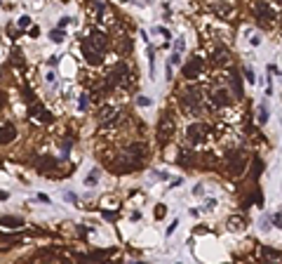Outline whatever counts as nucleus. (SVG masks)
<instances>
[{
    "label": "nucleus",
    "instance_id": "1",
    "mask_svg": "<svg viewBox=\"0 0 282 264\" xmlns=\"http://www.w3.org/2000/svg\"><path fill=\"white\" fill-rule=\"evenodd\" d=\"M144 144H132V147L125 151V156L120 158V163H118V170L120 172H129V170H134L139 163H141V156H144Z\"/></svg>",
    "mask_w": 282,
    "mask_h": 264
},
{
    "label": "nucleus",
    "instance_id": "2",
    "mask_svg": "<svg viewBox=\"0 0 282 264\" xmlns=\"http://www.w3.org/2000/svg\"><path fill=\"white\" fill-rule=\"evenodd\" d=\"M256 21H259V26H263V29H273L278 24V14L273 12V7L268 2L259 0L256 2Z\"/></svg>",
    "mask_w": 282,
    "mask_h": 264
},
{
    "label": "nucleus",
    "instance_id": "3",
    "mask_svg": "<svg viewBox=\"0 0 282 264\" xmlns=\"http://www.w3.org/2000/svg\"><path fill=\"white\" fill-rule=\"evenodd\" d=\"M181 102H184V106L191 111V113H200L202 111V95H200V90L198 88H188L184 92V97H181Z\"/></svg>",
    "mask_w": 282,
    "mask_h": 264
},
{
    "label": "nucleus",
    "instance_id": "4",
    "mask_svg": "<svg viewBox=\"0 0 282 264\" xmlns=\"http://www.w3.org/2000/svg\"><path fill=\"white\" fill-rule=\"evenodd\" d=\"M82 57H85L89 66H101L104 64V52L94 48L89 40H82Z\"/></svg>",
    "mask_w": 282,
    "mask_h": 264
},
{
    "label": "nucleus",
    "instance_id": "5",
    "mask_svg": "<svg viewBox=\"0 0 282 264\" xmlns=\"http://www.w3.org/2000/svg\"><path fill=\"white\" fill-rule=\"evenodd\" d=\"M186 137H188V142L191 144H202L204 142V137H207V127L204 125H200V123H191L188 125V130H186Z\"/></svg>",
    "mask_w": 282,
    "mask_h": 264
},
{
    "label": "nucleus",
    "instance_id": "6",
    "mask_svg": "<svg viewBox=\"0 0 282 264\" xmlns=\"http://www.w3.org/2000/svg\"><path fill=\"white\" fill-rule=\"evenodd\" d=\"M174 135V120L172 118H162L160 120V125H158V142L160 144H167L169 139Z\"/></svg>",
    "mask_w": 282,
    "mask_h": 264
},
{
    "label": "nucleus",
    "instance_id": "7",
    "mask_svg": "<svg viewBox=\"0 0 282 264\" xmlns=\"http://www.w3.org/2000/svg\"><path fill=\"white\" fill-rule=\"evenodd\" d=\"M244 167H247V156L244 154H231V158H228V170H231V175H242Z\"/></svg>",
    "mask_w": 282,
    "mask_h": 264
},
{
    "label": "nucleus",
    "instance_id": "8",
    "mask_svg": "<svg viewBox=\"0 0 282 264\" xmlns=\"http://www.w3.org/2000/svg\"><path fill=\"white\" fill-rule=\"evenodd\" d=\"M207 7H209V12H212V14L221 17V19H228V17L233 14V7H231V5H226V2H221V0H212Z\"/></svg>",
    "mask_w": 282,
    "mask_h": 264
},
{
    "label": "nucleus",
    "instance_id": "9",
    "mask_svg": "<svg viewBox=\"0 0 282 264\" xmlns=\"http://www.w3.org/2000/svg\"><path fill=\"white\" fill-rule=\"evenodd\" d=\"M200 71H202V59L200 57H193L188 64L184 66V76L188 80H193V78H198L200 76Z\"/></svg>",
    "mask_w": 282,
    "mask_h": 264
},
{
    "label": "nucleus",
    "instance_id": "10",
    "mask_svg": "<svg viewBox=\"0 0 282 264\" xmlns=\"http://www.w3.org/2000/svg\"><path fill=\"white\" fill-rule=\"evenodd\" d=\"M212 61H214V66H228V64H231V54H228V50L219 45V48L212 52Z\"/></svg>",
    "mask_w": 282,
    "mask_h": 264
},
{
    "label": "nucleus",
    "instance_id": "11",
    "mask_svg": "<svg viewBox=\"0 0 282 264\" xmlns=\"http://www.w3.org/2000/svg\"><path fill=\"white\" fill-rule=\"evenodd\" d=\"M118 118V111H116V106H101L99 108V120H101V123H104V125H111V123H113V120H116Z\"/></svg>",
    "mask_w": 282,
    "mask_h": 264
},
{
    "label": "nucleus",
    "instance_id": "12",
    "mask_svg": "<svg viewBox=\"0 0 282 264\" xmlns=\"http://www.w3.org/2000/svg\"><path fill=\"white\" fill-rule=\"evenodd\" d=\"M29 113H31L33 118H38L40 123H49V120H52V113H47V111L42 108V104H38V102H36V104L31 106Z\"/></svg>",
    "mask_w": 282,
    "mask_h": 264
},
{
    "label": "nucleus",
    "instance_id": "13",
    "mask_svg": "<svg viewBox=\"0 0 282 264\" xmlns=\"http://www.w3.org/2000/svg\"><path fill=\"white\" fill-rule=\"evenodd\" d=\"M212 102H214L216 106H231V95H228V90H216L214 95H212Z\"/></svg>",
    "mask_w": 282,
    "mask_h": 264
},
{
    "label": "nucleus",
    "instance_id": "14",
    "mask_svg": "<svg viewBox=\"0 0 282 264\" xmlns=\"http://www.w3.org/2000/svg\"><path fill=\"white\" fill-rule=\"evenodd\" d=\"M14 137H17V127L12 125V123H5V125H2V135H0V142H2V144H10Z\"/></svg>",
    "mask_w": 282,
    "mask_h": 264
},
{
    "label": "nucleus",
    "instance_id": "15",
    "mask_svg": "<svg viewBox=\"0 0 282 264\" xmlns=\"http://www.w3.org/2000/svg\"><path fill=\"white\" fill-rule=\"evenodd\" d=\"M87 40H89V43H92V45H94L97 50H101V52L106 50V36H104L101 31H92V36H89Z\"/></svg>",
    "mask_w": 282,
    "mask_h": 264
},
{
    "label": "nucleus",
    "instance_id": "16",
    "mask_svg": "<svg viewBox=\"0 0 282 264\" xmlns=\"http://www.w3.org/2000/svg\"><path fill=\"white\" fill-rule=\"evenodd\" d=\"M228 231H233V234H242L244 231V219L242 217H231V219H228Z\"/></svg>",
    "mask_w": 282,
    "mask_h": 264
},
{
    "label": "nucleus",
    "instance_id": "17",
    "mask_svg": "<svg viewBox=\"0 0 282 264\" xmlns=\"http://www.w3.org/2000/svg\"><path fill=\"white\" fill-rule=\"evenodd\" d=\"M24 224V219H21V217H14V215H5L2 217V226H5V229H17V226H21Z\"/></svg>",
    "mask_w": 282,
    "mask_h": 264
},
{
    "label": "nucleus",
    "instance_id": "18",
    "mask_svg": "<svg viewBox=\"0 0 282 264\" xmlns=\"http://www.w3.org/2000/svg\"><path fill=\"white\" fill-rule=\"evenodd\" d=\"M261 255H263V260H268V262H282V253L273 250V248H263Z\"/></svg>",
    "mask_w": 282,
    "mask_h": 264
},
{
    "label": "nucleus",
    "instance_id": "19",
    "mask_svg": "<svg viewBox=\"0 0 282 264\" xmlns=\"http://www.w3.org/2000/svg\"><path fill=\"white\" fill-rule=\"evenodd\" d=\"M179 163H181V165H193V154H191V149H179Z\"/></svg>",
    "mask_w": 282,
    "mask_h": 264
},
{
    "label": "nucleus",
    "instance_id": "20",
    "mask_svg": "<svg viewBox=\"0 0 282 264\" xmlns=\"http://www.w3.org/2000/svg\"><path fill=\"white\" fill-rule=\"evenodd\" d=\"M268 118H271L268 106H266V104H259V108H256V120H259L261 125H266V123H268Z\"/></svg>",
    "mask_w": 282,
    "mask_h": 264
},
{
    "label": "nucleus",
    "instance_id": "21",
    "mask_svg": "<svg viewBox=\"0 0 282 264\" xmlns=\"http://www.w3.org/2000/svg\"><path fill=\"white\" fill-rule=\"evenodd\" d=\"M64 38H66V33H64V31L61 29H54V31H49V40H52V43H64Z\"/></svg>",
    "mask_w": 282,
    "mask_h": 264
},
{
    "label": "nucleus",
    "instance_id": "22",
    "mask_svg": "<svg viewBox=\"0 0 282 264\" xmlns=\"http://www.w3.org/2000/svg\"><path fill=\"white\" fill-rule=\"evenodd\" d=\"M174 52H176V54H184V52H186V38H184V36H179V38L174 40Z\"/></svg>",
    "mask_w": 282,
    "mask_h": 264
},
{
    "label": "nucleus",
    "instance_id": "23",
    "mask_svg": "<svg viewBox=\"0 0 282 264\" xmlns=\"http://www.w3.org/2000/svg\"><path fill=\"white\" fill-rule=\"evenodd\" d=\"M231 83H233V95L240 99V97H242V85H240V78H238V76H233V78H231Z\"/></svg>",
    "mask_w": 282,
    "mask_h": 264
},
{
    "label": "nucleus",
    "instance_id": "24",
    "mask_svg": "<svg viewBox=\"0 0 282 264\" xmlns=\"http://www.w3.org/2000/svg\"><path fill=\"white\" fill-rule=\"evenodd\" d=\"M97 179H99V167H94V170L87 175V179H85V186H94L97 184Z\"/></svg>",
    "mask_w": 282,
    "mask_h": 264
},
{
    "label": "nucleus",
    "instance_id": "25",
    "mask_svg": "<svg viewBox=\"0 0 282 264\" xmlns=\"http://www.w3.org/2000/svg\"><path fill=\"white\" fill-rule=\"evenodd\" d=\"M156 33H158V36H162L165 40L172 38V33H169V29H165V26H156Z\"/></svg>",
    "mask_w": 282,
    "mask_h": 264
},
{
    "label": "nucleus",
    "instance_id": "26",
    "mask_svg": "<svg viewBox=\"0 0 282 264\" xmlns=\"http://www.w3.org/2000/svg\"><path fill=\"white\" fill-rule=\"evenodd\" d=\"M165 215H167V206H162V203L156 206V219H162Z\"/></svg>",
    "mask_w": 282,
    "mask_h": 264
},
{
    "label": "nucleus",
    "instance_id": "27",
    "mask_svg": "<svg viewBox=\"0 0 282 264\" xmlns=\"http://www.w3.org/2000/svg\"><path fill=\"white\" fill-rule=\"evenodd\" d=\"M85 108H87V95L82 92V95H80V99H78V111H85Z\"/></svg>",
    "mask_w": 282,
    "mask_h": 264
},
{
    "label": "nucleus",
    "instance_id": "28",
    "mask_svg": "<svg viewBox=\"0 0 282 264\" xmlns=\"http://www.w3.org/2000/svg\"><path fill=\"white\" fill-rule=\"evenodd\" d=\"M242 73H244V78H247V83H252V85L256 83V76H254V71H252V69H244Z\"/></svg>",
    "mask_w": 282,
    "mask_h": 264
},
{
    "label": "nucleus",
    "instance_id": "29",
    "mask_svg": "<svg viewBox=\"0 0 282 264\" xmlns=\"http://www.w3.org/2000/svg\"><path fill=\"white\" fill-rule=\"evenodd\" d=\"M29 26H31V17L29 14H24V17L19 19V29H29Z\"/></svg>",
    "mask_w": 282,
    "mask_h": 264
},
{
    "label": "nucleus",
    "instance_id": "30",
    "mask_svg": "<svg viewBox=\"0 0 282 264\" xmlns=\"http://www.w3.org/2000/svg\"><path fill=\"white\" fill-rule=\"evenodd\" d=\"M136 104H139V106H151L153 102H151L148 97H141V95H139V97H136Z\"/></svg>",
    "mask_w": 282,
    "mask_h": 264
},
{
    "label": "nucleus",
    "instance_id": "31",
    "mask_svg": "<svg viewBox=\"0 0 282 264\" xmlns=\"http://www.w3.org/2000/svg\"><path fill=\"white\" fill-rule=\"evenodd\" d=\"M176 226H179V217H176V219H172V224L167 226V236H172L176 231Z\"/></svg>",
    "mask_w": 282,
    "mask_h": 264
},
{
    "label": "nucleus",
    "instance_id": "32",
    "mask_svg": "<svg viewBox=\"0 0 282 264\" xmlns=\"http://www.w3.org/2000/svg\"><path fill=\"white\" fill-rule=\"evenodd\" d=\"M64 201H68V203H78V196L68 191V194H64Z\"/></svg>",
    "mask_w": 282,
    "mask_h": 264
},
{
    "label": "nucleus",
    "instance_id": "33",
    "mask_svg": "<svg viewBox=\"0 0 282 264\" xmlns=\"http://www.w3.org/2000/svg\"><path fill=\"white\" fill-rule=\"evenodd\" d=\"M214 208H216L214 198H207V201H204V210H214Z\"/></svg>",
    "mask_w": 282,
    "mask_h": 264
},
{
    "label": "nucleus",
    "instance_id": "34",
    "mask_svg": "<svg viewBox=\"0 0 282 264\" xmlns=\"http://www.w3.org/2000/svg\"><path fill=\"white\" fill-rule=\"evenodd\" d=\"M193 196H204V186L202 184H195L193 186Z\"/></svg>",
    "mask_w": 282,
    "mask_h": 264
},
{
    "label": "nucleus",
    "instance_id": "35",
    "mask_svg": "<svg viewBox=\"0 0 282 264\" xmlns=\"http://www.w3.org/2000/svg\"><path fill=\"white\" fill-rule=\"evenodd\" d=\"M273 219H275V226L282 229V215H273Z\"/></svg>",
    "mask_w": 282,
    "mask_h": 264
},
{
    "label": "nucleus",
    "instance_id": "36",
    "mask_svg": "<svg viewBox=\"0 0 282 264\" xmlns=\"http://www.w3.org/2000/svg\"><path fill=\"white\" fill-rule=\"evenodd\" d=\"M259 43H261V38H259V36H252V38H249V45H254V48H256Z\"/></svg>",
    "mask_w": 282,
    "mask_h": 264
},
{
    "label": "nucleus",
    "instance_id": "37",
    "mask_svg": "<svg viewBox=\"0 0 282 264\" xmlns=\"http://www.w3.org/2000/svg\"><path fill=\"white\" fill-rule=\"evenodd\" d=\"M45 80H47V83H54V71H47V73H45Z\"/></svg>",
    "mask_w": 282,
    "mask_h": 264
},
{
    "label": "nucleus",
    "instance_id": "38",
    "mask_svg": "<svg viewBox=\"0 0 282 264\" xmlns=\"http://www.w3.org/2000/svg\"><path fill=\"white\" fill-rule=\"evenodd\" d=\"M68 24H71V19H68V17H64V19L59 21V29H64V26H68Z\"/></svg>",
    "mask_w": 282,
    "mask_h": 264
},
{
    "label": "nucleus",
    "instance_id": "39",
    "mask_svg": "<svg viewBox=\"0 0 282 264\" xmlns=\"http://www.w3.org/2000/svg\"><path fill=\"white\" fill-rule=\"evenodd\" d=\"M172 66H174V64L169 61V64H167V80H172Z\"/></svg>",
    "mask_w": 282,
    "mask_h": 264
},
{
    "label": "nucleus",
    "instance_id": "40",
    "mask_svg": "<svg viewBox=\"0 0 282 264\" xmlns=\"http://www.w3.org/2000/svg\"><path fill=\"white\" fill-rule=\"evenodd\" d=\"M38 36H40V31L36 26H31V38H38Z\"/></svg>",
    "mask_w": 282,
    "mask_h": 264
},
{
    "label": "nucleus",
    "instance_id": "41",
    "mask_svg": "<svg viewBox=\"0 0 282 264\" xmlns=\"http://www.w3.org/2000/svg\"><path fill=\"white\" fill-rule=\"evenodd\" d=\"M179 59H181V54H176V52H174V54H172V59H169V61H172V64H179Z\"/></svg>",
    "mask_w": 282,
    "mask_h": 264
},
{
    "label": "nucleus",
    "instance_id": "42",
    "mask_svg": "<svg viewBox=\"0 0 282 264\" xmlns=\"http://www.w3.org/2000/svg\"><path fill=\"white\" fill-rule=\"evenodd\" d=\"M38 201H42V203H47V206H49V198L45 194H38Z\"/></svg>",
    "mask_w": 282,
    "mask_h": 264
},
{
    "label": "nucleus",
    "instance_id": "43",
    "mask_svg": "<svg viewBox=\"0 0 282 264\" xmlns=\"http://www.w3.org/2000/svg\"><path fill=\"white\" fill-rule=\"evenodd\" d=\"M261 229H263V231L268 229V217H263V219H261Z\"/></svg>",
    "mask_w": 282,
    "mask_h": 264
},
{
    "label": "nucleus",
    "instance_id": "44",
    "mask_svg": "<svg viewBox=\"0 0 282 264\" xmlns=\"http://www.w3.org/2000/svg\"><path fill=\"white\" fill-rule=\"evenodd\" d=\"M278 2H280V5H282V0H278Z\"/></svg>",
    "mask_w": 282,
    "mask_h": 264
}]
</instances>
